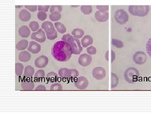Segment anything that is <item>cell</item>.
<instances>
[{
  "instance_id": "9a60e30c",
  "label": "cell",
  "mask_w": 151,
  "mask_h": 113,
  "mask_svg": "<svg viewBox=\"0 0 151 113\" xmlns=\"http://www.w3.org/2000/svg\"><path fill=\"white\" fill-rule=\"evenodd\" d=\"M27 50L32 53L36 54L40 51V45L35 42H30Z\"/></svg>"
},
{
  "instance_id": "8d00e7d4",
  "label": "cell",
  "mask_w": 151,
  "mask_h": 113,
  "mask_svg": "<svg viewBox=\"0 0 151 113\" xmlns=\"http://www.w3.org/2000/svg\"><path fill=\"white\" fill-rule=\"evenodd\" d=\"M97 8L101 12H106L108 11L109 6L108 5H98L97 6Z\"/></svg>"
},
{
  "instance_id": "4316f807",
  "label": "cell",
  "mask_w": 151,
  "mask_h": 113,
  "mask_svg": "<svg viewBox=\"0 0 151 113\" xmlns=\"http://www.w3.org/2000/svg\"><path fill=\"white\" fill-rule=\"evenodd\" d=\"M81 10L84 15H89L92 12V7L90 5L82 6Z\"/></svg>"
},
{
  "instance_id": "5bb4252c",
  "label": "cell",
  "mask_w": 151,
  "mask_h": 113,
  "mask_svg": "<svg viewBox=\"0 0 151 113\" xmlns=\"http://www.w3.org/2000/svg\"><path fill=\"white\" fill-rule=\"evenodd\" d=\"M109 13L107 11L102 12L98 11L95 13V18L99 22H106L109 19Z\"/></svg>"
},
{
  "instance_id": "7bdbcfd3",
  "label": "cell",
  "mask_w": 151,
  "mask_h": 113,
  "mask_svg": "<svg viewBox=\"0 0 151 113\" xmlns=\"http://www.w3.org/2000/svg\"><path fill=\"white\" fill-rule=\"evenodd\" d=\"M109 51H107V52H106V55H105V58H106V60L108 61L109 60Z\"/></svg>"
},
{
  "instance_id": "9c48e42d",
  "label": "cell",
  "mask_w": 151,
  "mask_h": 113,
  "mask_svg": "<svg viewBox=\"0 0 151 113\" xmlns=\"http://www.w3.org/2000/svg\"><path fill=\"white\" fill-rule=\"evenodd\" d=\"M106 71L105 69L101 67H97L93 69L92 76L96 79L100 80H103L106 76Z\"/></svg>"
},
{
  "instance_id": "44dd1931",
  "label": "cell",
  "mask_w": 151,
  "mask_h": 113,
  "mask_svg": "<svg viewBox=\"0 0 151 113\" xmlns=\"http://www.w3.org/2000/svg\"><path fill=\"white\" fill-rule=\"evenodd\" d=\"M28 44L29 42L27 40H22L17 44L16 47L18 50H24L28 47Z\"/></svg>"
},
{
  "instance_id": "b9f144b4",
  "label": "cell",
  "mask_w": 151,
  "mask_h": 113,
  "mask_svg": "<svg viewBox=\"0 0 151 113\" xmlns=\"http://www.w3.org/2000/svg\"><path fill=\"white\" fill-rule=\"evenodd\" d=\"M111 63H113V62L115 60V56H116L115 52L113 51V50L111 51Z\"/></svg>"
},
{
  "instance_id": "6da1fadb",
  "label": "cell",
  "mask_w": 151,
  "mask_h": 113,
  "mask_svg": "<svg viewBox=\"0 0 151 113\" xmlns=\"http://www.w3.org/2000/svg\"><path fill=\"white\" fill-rule=\"evenodd\" d=\"M51 54L53 58L59 62H66L70 60L73 54L71 45L66 42L59 41L52 48Z\"/></svg>"
},
{
  "instance_id": "ab89813d",
  "label": "cell",
  "mask_w": 151,
  "mask_h": 113,
  "mask_svg": "<svg viewBox=\"0 0 151 113\" xmlns=\"http://www.w3.org/2000/svg\"><path fill=\"white\" fill-rule=\"evenodd\" d=\"M24 7L27 10L33 12L37 11V8H38V6L36 5H25Z\"/></svg>"
},
{
  "instance_id": "d590c367",
  "label": "cell",
  "mask_w": 151,
  "mask_h": 113,
  "mask_svg": "<svg viewBox=\"0 0 151 113\" xmlns=\"http://www.w3.org/2000/svg\"><path fill=\"white\" fill-rule=\"evenodd\" d=\"M86 52L89 55H94L97 53V49L94 47L91 46L86 49Z\"/></svg>"
},
{
  "instance_id": "7a4b0ae2",
  "label": "cell",
  "mask_w": 151,
  "mask_h": 113,
  "mask_svg": "<svg viewBox=\"0 0 151 113\" xmlns=\"http://www.w3.org/2000/svg\"><path fill=\"white\" fill-rule=\"evenodd\" d=\"M62 41L69 43L72 49L73 54H79L83 50L80 42L79 39L74 37L70 34L64 35L61 39Z\"/></svg>"
},
{
  "instance_id": "d6986e66",
  "label": "cell",
  "mask_w": 151,
  "mask_h": 113,
  "mask_svg": "<svg viewBox=\"0 0 151 113\" xmlns=\"http://www.w3.org/2000/svg\"><path fill=\"white\" fill-rule=\"evenodd\" d=\"M93 39L91 36L86 35L83 37L81 40V44L83 47H87L89 46L92 44Z\"/></svg>"
},
{
  "instance_id": "74e56055",
  "label": "cell",
  "mask_w": 151,
  "mask_h": 113,
  "mask_svg": "<svg viewBox=\"0 0 151 113\" xmlns=\"http://www.w3.org/2000/svg\"><path fill=\"white\" fill-rule=\"evenodd\" d=\"M146 49L149 56L151 57V37L148 40L146 44Z\"/></svg>"
},
{
  "instance_id": "ee69618b",
  "label": "cell",
  "mask_w": 151,
  "mask_h": 113,
  "mask_svg": "<svg viewBox=\"0 0 151 113\" xmlns=\"http://www.w3.org/2000/svg\"><path fill=\"white\" fill-rule=\"evenodd\" d=\"M23 6H16V8H21V7H22Z\"/></svg>"
},
{
  "instance_id": "1f68e13d",
  "label": "cell",
  "mask_w": 151,
  "mask_h": 113,
  "mask_svg": "<svg viewBox=\"0 0 151 113\" xmlns=\"http://www.w3.org/2000/svg\"><path fill=\"white\" fill-rule=\"evenodd\" d=\"M29 27L33 32H36L38 30L39 25L38 22L35 21H33L29 24Z\"/></svg>"
},
{
  "instance_id": "d6a6232c",
  "label": "cell",
  "mask_w": 151,
  "mask_h": 113,
  "mask_svg": "<svg viewBox=\"0 0 151 113\" xmlns=\"http://www.w3.org/2000/svg\"><path fill=\"white\" fill-rule=\"evenodd\" d=\"M62 7L60 5H52L50 6V13L54 12H60L62 11Z\"/></svg>"
},
{
  "instance_id": "836d02e7",
  "label": "cell",
  "mask_w": 151,
  "mask_h": 113,
  "mask_svg": "<svg viewBox=\"0 0 151 113\" xmlns=\"http://www.w3.org/2000/svg\"><path fill=\"white\" fill-rule=\"evenodd\" d=\"M38 18L40 21H43L45 20L46 19L47 17V15L45 12L44 11H40L38 13V15H37Z\"/></svg>"
},
{
  "instance_id": "60d3db41",
  "label": "cell",
  "mask_w": 151,
  "mask_h": 113,
  "mask_svg": "<svg viewBox=\"0 0 151 113\" xmlns=\"http://www.w3.org/2000/svg\"><path fill=\"white\" fill-rule=\"evenodd\" d=\"M35 90H46L45 87V85H38V86L35 89Z\"/></svg>"
},
{
  "instance_id": "4dcf8cb0",
  "label": "cell",
  "mask_w": 151,
  "mask_h": 113,
  "mask_svg": "<svg viewBox=\"0 0 151 113\" xmlns=\"http://www.w3.org/2000/svg\"><path fill=\"white\" fill-rule=\"evenodd\" d=\"M112 44L118 48H122L123 47V43L117 39H112Z\"/></svg>"
},
{
  "instance_id": "e575fe53",
  "label": "cell",
  "mask_w": 151,
  "mask_h": 113,
  "mask_svg": "<svg viewBox=\"0 0 151 113\" xmlns=\"http://www.w3.org/2000/svg\"><path fill=\"white\" fill-rule=\"evenodd\" d=\"M63 89L62 85L59 83L52 84L50 88V90H60Z\"/></svg>"
},
{
  "instance_id": "ffe728a7",
  "label": "cell",
  "mask_w": 151,
  "mask_h": 113,
  "mask_svg": "<svg viewBox=\"0 0 151 113\" xmlns=\"http://www.w3.org/2000/svg\"><path fill=\"white\" fill-rule=\"evenodd\" d=\"M18 58H19V60L21 62H28L31 59V55L28 52L24 51L19 54Z\"/></svg>"
},
{
  "instance_id": "603a6c76",
  "label": "cell",
  "mask_w": 151,
  "mask_h": 113,
  "mask_svg": "<svg viewBox=\"0 0 151 113\" xmlns=\"http://www.w3.org/2000/svg\"><path fill=\"white\" fill-rule=\"evenodd\" d=\"M58 76L56 73L53 72L49 73L47 76V80L51 83H54L57 81Z\"/></svg>"
},
{
  "instance_id": "e0dca14e",
  "label": "cell",
  "mask_w": 151,
  "mask_h": 113,
  "mask_svg": "<svg viewBox=\"0 0 151 113\" xmlns=\"http://www.w3.org/2000/svg\"><path fill=\"white\" fill-rule=\"evenodd\" d=\"M18 34L19 35L23 38H27L30 36L31 31L29 27L24 25L21 26L18 30Z\"/></svg>"
},
{
  "instance_id": "277c9868",
  "label": "cell",
  "mask_w": 151,
  "mask_h": 113,
  "mask_svg": "<svg viewBox=\"0 0 151 113\" xmlns=\"http://www.w3.org/2000/svg\"><path fill=\"white\" fill-rule=\"evenodd\" d=\"M42 28L46 34L47 39L54 40L57 38V33L54 27V25L49 21H45L42 24Z\"/></svg>"
},
{
  "instance_id": "8fae6325",
  "label": "cell",
  "mask_w": 151,
  "mask_h": 113,
  "mask_svg": "<svg viewBox=\"0 0 151 113\" xmlns=\"http://www.w3.org/2000/svg\"><path fill=\"white\" fill-rule=\"evenodd\" d=\"M31 38L32 40H35L39 42H44L46 40L45 33L42 29H39L37 32L32 33Z\"/></svg>"
},
{
  "instance_id": "52a82bcc",
  "label": "cell",
  "mask_w": 151,
  "mask_h": 113,
  "mask_svg": "<svg viewBox=\"0 0 151 113\" xmlns=\"http://www.w3.org/2000/svg\"><path fill=\"white\" fill-rule=\"evenodd\" d=\"M115 19L116 22L120 24H125L128 21V14L123 9L117 10L115 13Z\"/></svg>"
},
{
  "instance_id": "484cf974",
  "label": "cell",
  "mask_w": 151,
  "mask_h": 113,
  "mask_svg": "<svg viewBox=\"0 0 151 113\" xmlns=\"http://www.w3.org/2000/svg\"><path fill=\"white\" fill-rule=\"evenodd\" d=\"M54 26L57 32L60 34H64L67 31L66 27L64 26V24L60 22H55L54 24Z\"/></svg>"
},
{
  "instance_id": "2e32d148",
  "label": "cell",
  "mask_w": 151,
  "mask_h": 113,
  "mask_svg": "<svg viewBox=\"0 0 151 113\" xmlns=\"http://www.w3.org/2000/svg\"><path fill=\"white\" fill-rule=\"evenodd\" d=\"M18 16L21 21L24 22L29 21L31 18V13L26 9L21 10L19 12Z\"/></svg>"
},
{
  "instance_id": "83f0119b",
  "label": "cell",
  "mask_w": 151,
  "mask_h": 113,
  "mask_svg": "<svg viewBox=\"0 0 151 113\" xmlns=\"http://www.w3.org/2000/svg\"><path fill=\"white\" fill-rule=\"evenodd\" d=\"M24 66L20 63H16L15 64V73L18 76H20L23 73Z\"/></svg>"
},
{
  "instance_id": "f1b7e54d",
  "label": "cell",
  "mask_w": 151,
  "mask_h": 113,
  "mask_svg": "<svg viewBox=\"0 0 151 113\" xmlns=\"http://www.w3.org/2000/svg\"><path fill=\"white\" fill-rule=\"evenodd\" d=\"M50 19L52 21H56L60 20L61 18L60 12H54L51 13L49 16Z\"/></svg>"
},
{
  "instance_id": "5b68a950",
  "label": "cell",
  "mask_w": 151,
  "mask_h": 113,
  "mask_svg": "<svg viewBox=\"0 0 151 113\" xmlns=\"http://www.w3.org/2000/svg\"><path fill=\"white\" fill-rule=\"evenodd\" d=\"M124 76L125 81L129 83H133L138 80L139 73L138 70L133 67H130L125 72Z\"/></svg>"
},
{
  "instance_id": "f35d334b",
  "label": "cell",
  "mask_w": 151,
  "mask_h": 113,
  "mask_svg": "<svg viewBox=\"0 0 151 113\" xmlns=\"http://www.w3.org/2000/svg\"><path fill=\"white\" fill-rule=\"evenodd\" d=\"M38 6V11H44L45 12H47L48 11L49 8L50 7V6L49 5H39Z\"/></svg>"
},
{
  "instance_id": "3957f363",
  "label": "cell",
  "mask_w": 151,
  "mask_h": 113,
  "mask_svg": "<svg viewBox=\"0 0 151 113\" xmlns=\"http://www.w3.org/2000/svg\"><path fill=\"white\" fill-rule=\"evenodd\" d=\"M128 9L131 15L144 17L149 13L150 7L149 6H129Z\"/></svg>"
},
{
  "instance_id": "ba28073f",
  "label": "cell",
  "mask_w": 151,
  "mask_h": 113,
  "mask_svg": "<svg viewBox=\"0 0 151 113\" xmlns=\"http://www.w3.org/2000/svg\"><path fill=\"white\" fill-rule=\"evenodd\" d=\"M133 61L136 64L142 65L146 63L147 56L145 52L139 51L133 54Z\"/></svg>"
},
{
  "instance_id": "30bf717a",
  "label": "cell",
  "mask_w": 151,
  "mask_h": 113,
  "mask_svg": "<svg viewBox=\"0 0 151 113\" xmlns=\"http://www.w3.org/2000/svg\"><path fill=\"white\" fill-rule=\"evenodd\" d=\"M92 62V57L87 54H83L80 55L78 59V63L82 67H87Z\"/></svg>"
},
{
  "instance_id": "f6af8a7d",
  "label": "cell",
  "mask_w": 151,
  "mask_h": 113,
  "mask_svg": "<svg viewBox=\"0 0 151 113\" xmlns=\"http://www.w3.org/2000/svg\"><path fill=\"white\" fill-rule=\"evenodd\" d=\"M72 6L74 7H77L79 6Z\"/></svg>"
},
{
  "instance_id": "d4e9b609",
  "label": "cell",
  "mask_w": 151,
  "mask_h": 113,
  "mask_svg": "<svg viewBox=\"0 0 151 113\" xmlns=\"http://www.w3.org/2000/svg\"><path fill=\"white\" fill-rule=\"evenodd\" d=\"M45 76V73L43 70H39L35 74V80L38 82H40L43 80Z\"/></svg>"
},
{
  "instance_id": "8992f818",
  "label": "cell",
  "mask_w": 151,
  "mask_h": 113,
  "mask_svg": "<svg viewBox=\"0 0 151 113\" xmlns=\"http://www.w3.org/2000/svg\"><path fill=\"white\" fill-rule=\"evenodd\" d=\"M58 74L60 77L71 80L76 78L79 76V73L77 70L67 68L60 69L58 71Z\"/></svg>"
},
{
  "instance_id": "7c38bea8",
  "label": "cell",
  "mask_w": 151,
  "mask_h": 113,
  "mask_svg": "<svg viewBox=\"0 0 151 113\" xmlns=\"http://www.w3.org/2000/svg\"><path fill=\"white\" fill-rule=\"evenodd\" d=\"M75 85L77 88L79 90H84L89 85L87 79L84 76H80L74 82Z\"/></svg>"
},
{
  "instance_id": "ac0fdd59",
  "label": "cell",
  "mask_w": 151,
  "mask_h": 113,
  "mask_svg": "<svg viewBox=\"0 0 151 113\" xmlns=\"http://www.w3.org/2000/svg\"><path fill=\"white\" fill-rule=\"evenodd\" d=\"M21 86L24 90H33L35 87V84L32 81L25 80L21 83Z\"/></svg>"
},
{
  "instance_id": "7402d4cb",
  "label": "cell",
  "mask_w": 151,
  "mask_h": 113,
  "mask_svg": "<svg viewBox=\"0 0 151 113\" xmlns=\"http://www.w3.org/2000/svg\"><path fill=\"white\" fill-rule=\"evenodd\" d=\"M35 73V69L31 66H27L24 70V76L26 78L32 77Z\"/></svg>"
},
{
  "instance_id": "4fadbf2b",
  "label": "cell",
  "mask_w": 151,
  "mask_h": 113,
  "mask_svg": "<svg viewBox=\"0 0 151 113\" xmlns=\"http://www.w3.org/2000/svg\"><path fill=\"white\" fill-rule=\"evenodd\" d=\"M48 61V58L47 56L42 55L35 60V66L39 69H43L47 66Z\"/></svg>"
},
{
  "instance_id": "f546056e",
  "label": "cell",
  "mask_w": 151,
  "mask_h": 113,
  "mask_svg": "<svg viewBox=\"0 0 151 113\" xmlns=\"http://www.w3.org/2000/svg\"><path fill=\"white\" fill-rule=\"evenodd\" d=\"M118 83V78L116 74L111 73V88H114L117 86Z\"/></svg>"
},
{
  "instance_id": "cb8c5ba5",
  "label": "cell",
  "mask_w": 151,
  "mask_h": 113,
  "mask_svg": "<svg viewBox=\"0 0 151 113\" xmlns=\"http://www.w3.org/2000/svg\"><path fill=\"white\" fill-rule=\"evenodd\" d=\"M72 35L75 38L79 39L81 38L84 35V32L82 30L79 28H76L73 30Z\"/></svg>"
}]
</instances>
